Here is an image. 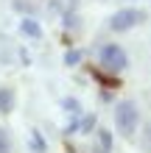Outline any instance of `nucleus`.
<instances>
[{"instance_id":"f257e3e1","label":"nucleus","mask_w":151,"mask_h":153,"mask_svg":"<svg viewBox=\"0 0 151 153\" xmlns=\"http://www.w3.org/2000/svg\"><path fill=\"white\" fill-rule=\"evenodd\" d=\"M137 123H140V114H137V106L131 100H120L115 106V125L123 137H131L137 131Z\"/></svg>"},{"instance_id":"f03ea898","label":"nucleus","mask_w":151,"mask_h":153,"mask_svg":"<svg viewBox=\"0 0 151 153\" xmlns=\"http://www.w3.org/2000/svg\"><path fill=\"white\" fill-rule=\"evenodd\" d=\"M101 64H104L106 70H112V73L126 70V64H129L126 50H123L120 45H104V48H101Z\"/></svg>"},{"instance_id":"7ed1b4c3","label":"nucleus","mask_w":151,"mask_h":153,"mask_svg":"<svg viewBox=\"0 0 151 153\" xmlns=\"http://www.w3.org/2000/svg\"><path fill=\"white\" fill-rule=\"evenodd\" d=\"M140 20H143V11H137V8H120L118 14H112L109 28L112 31H129L131 25H137Z\"/></svg>"},{"instance_id":"20e7f679","label":"nucleus","mask_w":151,"mask_h":153,"mask_svg":"<svg viewBox=\"0 0 151 153\" xmlns=\"http://www.w3.org/2000/svg\"><path fill=\"white\" fill-rule=\"evenodd\" d=\"M11 109H14V92L11 89H0V111L8 114Z\"/></svg>"},{"instance_id":"39448f33","label":"nucleus","mask_w":151,"mask_h":153,"mask_svg":"<svg viewBox=\"0 0 151 153\" xmlns=\"http://www.w3.org/2000/svg\"><path fill=\"white\" fill-rule=\"evenodd\" d=\"M20 28H23L25 33H28V36H39V33H42V31H39V25L34 22V20H25V22L20 25Z\"/></svg>"},{"instance_id":"423d86ee","label":"nucleus","mask_w":151,"mask_h":153,"mask_svg":"<svg viewBox=\"0 0 151 153\" xmlns=\"http://www.w3.org/2000/svg\"><path fill=\"white\" fill-rule=\"evenodd\" d=\"M0 153H11V142H8V137L3 131H0Z\"/></svg>"},{"instance_id":"0eeeda50","label":"nucleus","mask_w":151,"mask_h":153,"mask_svg":"<svg viewBox=\"0 0 151 153\" xmlns=\"http://www.w3.org/2000/svg\"><path fill=\"white\" fill-rule=\"evenodd\" d=\"M76 61H78V53H76V50L67 53V64H76Z\"/></svg>"}]
</instances>
